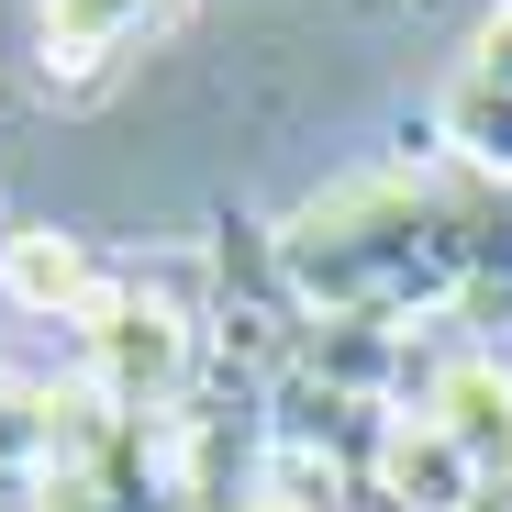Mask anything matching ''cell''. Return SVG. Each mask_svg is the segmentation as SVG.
Here are the masks:
<instances>
[{"label":"cell","mask_w":512,"mask_h":512,"mask_svg":"<svg viewBox=\"0 0 512 512\" xmlns=\"http://www.w3.org/2000/svg\"><path fill=\"white\" fill-rule=\"evenodd\" d=\"M479 212L490 201H446L423 179H346L279 223V268L301 290L312 323L334 312H457L468 268H479Z\"/></svg>","instance_id":"1"},{"label":"cell","mask_w":512,"mask_h":512,"mask_svg":"<svg viewBox=\"0 0 512 512\" xmlns=\"http://www.w3.org/2000/svg\"><path fill=\"white\" fill-rule=\"evenodd\" d=\"M423 412L468 446V468H479L490 490H512V357H501V346H457V368L435 379Z\"/></svg>","instance_id":"6"},{"label":"cell","mask_w":512,"mask_h":512,"mask_svg":"<svg viewBox=\"0 0 512 512\" xmlns=\"http://www.w3.org/2000/svg\"><path fill=\"white\" fill-rule=\"evenodd\" d=\"M368 490L390 512H490V479L468 468V446L446 435L435 412H390V435H379V468Z\"/></svg>","instance_id":"4"},{"label":"cell","mask_w":512,"mask_h":512,"mask_svg":"<svg viewBox=\"0 0 512 512\" xmlns=\"http://www.w3.org/2000/svg\"><path fill=\"white\" fill-rule=\"evenodd\" d=\"M212 301L190 268H167V256H145V268L112 279V301L78 323V390L112 401V412H190L201 401V357H212Z\"/></svg>","instance_id":"2"},{"label":"cell","mask_w":512,"mask_h":512,"mask_svg":"<svg viewBox=\"0 0 512 512\" xmlns=\"http://www.w3.org/2000/svg\"><path fill=\"white\" fill-rule=\"evenodd\" d=\"M457 78H479V90H501L512 101V0H501V12H479V34H468V67Z\"/></svg>","instance_id":"7"},{"label":"cell","mask_w":512,"mask_h":512,"mask_svg":"<svg viewBox=\"0 0 512 512\" xmlns=\"http://www.w3.org/2000/svg\"><path fill=\"white\" fill-rule=\"evenodd\" d=\"M112 256L90 234H67V223H12L0 234V301H12L23 323H90L112 301Z\"/></svg>","instance_id":"3"},{"label":"cell","mask_w":512,"mask_h":512,"mask_svg":"<svg viewBox=\"0 0 512 512\" xmlns=\"http://www.w3.org/2000/svg\"><path fill=\"white\" fill-rule=\"evenodd\" d=\"M0 512H45V501H34V490H12V501H0Z\"/></svg>","instance_id":"9"},{"label":"cell","mask_w":512,"mask_h":512,"mask_svg":"<svg viewBox=\"0 0 512 512\" xmlns=\"http://www.w3.org/2000/svg\"><path fill=\"white\" fill-rule=\"evenodd\" d=\"M245 512H290V501H268V490H245Z\"/></svg>","instance_id":"8"},{"label":"cell","mask_w":512,"mask_h":512,"mask_svg":"<svg viewBox=\"0 0 512 512\" xmlns=\"http://www.w3.org/2000/svg\"><path fill=\"white\" fill-rule=\"evenodd\" d=\"M179 0H45V23H34V56H45V90H101L112 56L134 34H156Z\"/></svg>","instance_id":"5"}]
</instances>
